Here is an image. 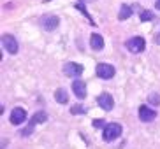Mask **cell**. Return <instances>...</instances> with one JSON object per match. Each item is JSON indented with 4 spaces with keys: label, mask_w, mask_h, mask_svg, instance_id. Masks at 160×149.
Segmentation results:
<instances>
[{
    "label": "cell",
    "mask_w": 160,
    "mask_h": 149,
    "mask_svg": "<svg viewBox=\"0 0 160 149\" xmlns=\"http://www.w3.org/2000/svg\"><path fill=\"white\" fill-rule=\"evenodd\" d=\"M102 133H104L102 139L106 142H113L114 139H118V137L122 135V125H118V123H108V125L104 126Z\"/></svg>",
    "instance_id": "cell-1"
},
{
    "label": "cell",
    "mask_w": 160,
    "mask_h": 149,
    "mask_svg": "<svg viewBox=\"0 0 160 149\" xmlns=\"http://www.w3.org/2000/svg\"><path fill=\"white\" fill-rule=\"evenodd\" d=\"M144 46H146L144 39L139 37V35L128 39V41L125 42V47H127L130 53H142V51H144Z\"/></svg>",
    "instance_id": "cell-2"
},
{
    "label": "cell",
    "mask_w": 160,
    "mask_h": 149,
    "mask_svg": "<svg viewBox=\"0 0 160 149\" xmlns=\"http://www.w3.org/2000/svg\"><path fill=\"white\" fill-rule=\"evenodd\" d=\"M2 46H4V49L9 55H16L18 53V41L11 33H4L2 35Z\"/></svg>",
    "instance_id": "cell-3"
},
{
    "label": "cell",
    "mask_w": 160,
    "mask_h": 149,
    "mask_svg": "<svg viewBox=\"0 0 160 149\" xmlns=\"http://www.w3.org/2000/svg\"><path fill=\"white\" fill-rule=\"evenodd\" d=\"M114 74H116V70L111 63H99L97 65V75L100 79H113Z\"/></svg>",
    "instance_id": "cell-4"
},
{
    "label": "cell",
    "mask_w": 160,
    "mask_h": 149,
    "mask_svg": "<svg viewBox=\"0 0 160 149\" xmlns=\"http://www.w3.org/2000/svg\"><path fill=\"white\" fill-rule=\"evenodd\" d=\"M63 74H65L67 77H78V75L83 74V65L74 63V61H69V63L63 65Z\"/></svg>",
    "instance_id": "cell-5"
},
{
    "label": "cell",
    "mask_w": 160,
    "mask_h": 149,
    "mask_svg": "<svg viewBox=\"0 0 160 149\" xmlns=\"http://www.w3.org/2000/svg\"><path fill=\"white\" fill-rule=\"evenodd\" d=\"M97 103H99V107L104 109V111H111V109L114 107V100L109 93L99 95V97H97Z\"/></svg>",
    "instance_id": "cell-6"
},
{
    "label": "cell",
    "mask_w": 160,
    "mask_h": 149,
    "mask_svg": "<svg viewBox=\"0 0 160 149\" xmlns=\"http://www.w3.org/2000/svg\"><path fill=\"white\" fill-rule=\"evenodd\" d=\"M157 118V112L153 109H150L148 105H141L139 107V119L142 123H151Z\"/></svg>",
    "instance_id": "cell-7"
},
{
    "label": "cell",
    "mask_w": 160,
    "mask_h": 149,
    "mask_svg": "<svg viewBox=\"0 0 160 149\" xmlns=\"http://www.w3.org/2000/svg\"><path fill=\"white\" fill-rule=\"evenodd\" d=\"M11 123L12 125H21V123L27 119V111L25 109H21V107H14L12 111H11Z\"/></svg>",
    "instance_id": "cell-8"
},
{
    "label": "cell",
    "mask_w": 160,
    "mask_h": 149,
    "mask_svg": "<svg viewBox=\"0 0 160 149\" xmlns=\"http://www.w3.org/2000/svg\"><path fill=\"white\" fill-rule=\"evenodd\" d=\"M41 25H42L44 30L51 32V30L58 28V25H60V19H58L57 16H42V18H41Z\"/></svg>",
    "instance_id": "cell-9"
},
{
    "label": "cell",
    "mask_w": 160,
    "mask_h": 149,
    "mask_svg": "<svg viewBox=\"0 0 160 149\" xmlns=\"http://www.w3.org/2000/svg\"><path fill=\"white\" fill-rule=\"evenodd\" d=\"M72 91H74V95L79 98V100H83V98L86 97V84L81 79H76L74 83H72Z\"/></svg>",
    "instance_id": "cell-10"
},
{
    "label": "cell",
    "mask_w": 160,
    "mask_h": 149,
    "mask_svg": "<svg viewBox=\"0 0 160 149\" xmlns=\"http://www.w3.org/2000/svg\"><path fill=\"white\" fill-rule=\"evenodd\" d=\"M90 46H92L93 51H102V47H104L102 35H100V33H92V35H90Z\"/></svg>",
    "instance_id": "cell-11"
},
{
    "label": "cell",
    "mask_w": 160,
    "mask_h": 149,
    "mask_svg": "<svg viewBox=\"0 0 160 149\" xmlns=\"http://www.w3.org/2000/svg\"><path fill=\"white\" fill-rule=\"evenodd\" d=\"M132 12H134V9H132L130 5H127V4H122L120 5V12H118V18L122 19H128L132 16Z\"/></svg>",
    "instance_id": "cell-12"
},
{
    "label": "cell",
    "mask_w": 160,
    "mask_h": 149,
    "mask_svg": "<svg viewBox=\"0 0 160 149\" xmlns=\"http://www.w3.org/2000/svg\"><path fill=\"white\" fill-rule=\"evenodd\" d=\"M55 100H57L58 103H67L69 102V95H67V91L63 88H58L57 91H55Z\"/></svg>",
    "instance_id": "cell-13"
},
{
    "label": "cell",
    "mask_w": 160,
    "mask_h": 149,
    "mask_svg": "<svg viewBox=\"0 0 160 149\" xmlns=\"http://www.w3.org/2000/svg\"><path fill=\"white\" fill-rule=\"evenodd\" d=\"M48 121V114L44 111H39L35 112L32 116V121H30V125H35V123H46Z\"/></svg>",
    "instance_id": "cell-14"
},
{
    "label": "cell",
    "mask_w": 160,
    "mask_h": 149,
    "mask_svg": "<svg viewBox=\"0 0 160 149\" xmlns=\"http://www.w3.org/2000/svg\"><path fill=\"white\" fill-rule=\"evenodd\" d=\"M86 112H88V109H86L85 105H78V103H76V105L71 107V114H86Z\"/></svg>",
    "instance_id": "cell-15"
},
{
    "label": "cell",
    "mask_w": 160,
    "mask_h": 149,
    "mask_svg": "<svg viewBox=\"0 0 160 149\" xmlns=\"http://www.w3.org/2000/svg\"><path fill=\"white\" fill-rule=\"evenodd\" d=\"M148 103H151V105H160V95L158 93H150L148 95Z\"/></svg>",
    "instance_id": "cell-16"
},
{
    "label": "cell",
    "mask_w": 160,
    "mask_h": 149,
    "mask_svg": "<svg viewBox=\"0 0 160 149\" xmlns=\"http://www.w3.org/2000/svg\"><path fill=\"white\" fill-rule=\"evenodd\" d=\"M76 9H79L81 12H83V14H85V16H86V18H88L90 25H95V23H93V19H92V16H90V14L86 12V9H85V5H83V4H76Z\"/></svg>",
    "instance_id": "cell-17"
},
{
    "label": "cell",
    "mask_w": 160,
    "mask_h": 149,
    "mask_svg": "<svg viewBox=\"0 0 160 149\" xmlns=\"http://www.w3.org/2000/svg\"><path fill=\"white\" fill-rule=\"evenodd\" d=\"M155 16H153V12L151 11H142L141 12V21H150V19H153Z\"/></svg>",
    "instance_id": "cell-18"
},
{
    "label": "cell",
    "mask_w": 160,
    "mask_h": 149,
    "mask_svg": "<svg viewBox=\"0 0 160 149\" xmlns=\"http://www.w3.org/2000/svg\"><path fill=\"white\" fill-rule=\"evenodd\" d=\"M32 130H33V125H28L27 128H23V130L19 132V135H21V137H28L30 133H32Z\"/></svg>",
    "instance_id": "cell-19"
},
{
    "label": "cell",
    "mask_w": 160,
    "mask_h": 149,
    "mask_svg": "<svg viewBox=\"0 0 160 149\" xmlns=\"http://www.w3.org/2000/svg\"><path fill=\"white\" fill-rule=\"evenodd\" d=\"M93 125H95V126H106V125L102 123V119H95V123H93Z\"/></svg>",
    "instance_id": "cell-20"
},
{
    "label": "cell",
    "mask_w": 160,
    "mask_h": 149,
    "mask_svg": "<svg viewBox=\"0 0 160 149\" xmlns=\"http://www.w3.org/2000/svg\"><path fill=\"white\" fill-rule=\"evenodd\" d=\"M155 42H157V44H160V33H158V35H157V39H155Z\"/></svg>",
    "instance_id": "cell-21"
},
{
    "label": "cell",
    "mask_w": 160,
    "mask_h": 149,
    "mask_svg": "<svg viewBox=\"0 0 160 149\" xmlns=\"http://www.w3.org/2000/svg\"><path fill=\"white\" fill-rule=\"evenodd\" d=\"M155 7H157V9H160V0H157V4H155Z\"/></svg>",
    "instance_id": "cell-22"
},
{
    "label": "cell",
    "mask_w": 160,
    "mask_h": 149,
    "mask_svg": "<svg viewBox=\"0 0 160 149\" xmlns=\"http://www.w3.org/2000/svg\"><path fill=\"white\" fill-rule=\"evenodd\" d=\"M86 2H95V0H86Z\"/></svg>",
    "instance_id": "cell-23"
}]
</instances>
